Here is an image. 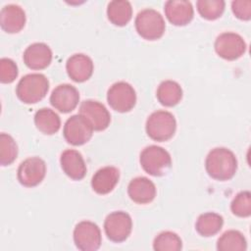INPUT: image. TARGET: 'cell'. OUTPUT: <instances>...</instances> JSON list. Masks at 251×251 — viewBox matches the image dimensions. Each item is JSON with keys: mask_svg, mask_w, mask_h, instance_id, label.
Wrapping results in <instances>:
<instances>
[{"mask_svg": "<svg viewBox=\"0 0 251 251\" xmlns=\"http://www.w3.org/2000/svg\"><path fill=\"white\" fill-rule=\"evenodd\" d=\"M205 169L212 178L221 181L228 180L234 176L237 171V159L231 150L216 147L208 153Z\"/></svg>", "mask_w": 251, "mask_h": 251, "instance_id": "1", "label": "cell"}, {"mask_svg": "<svg viewBox=\"0 0 251 251\" xmlns=\"http://www.w3.org/2000/svg\"><path fill=\"white\" fill-rule=\"evenodd\" d=\"M49 89V80L42 74H28L17 84L16 94L25 104H34L42 100Z\"/></svg>", "mask_w": 251, "mask_h": 251, "instance_id": "2", "label": "cell"}, {"mask_svg": "<svg viewBox=\"0 0 251 251\" xmlns=\"http://www.w3.org/2000/svg\"><path fill=\"white\" fill-rule=\"evenodd\" d=\"M139 162L142 169L153 176L166 175L172 166L170 153L163 147L157 145L145 147L140 153Z\"/></svg>", "mask_w": 251, "mask_h": 251, "instance_id": "3", "label": "cell"}, {"mask_svg": "<svg viewBox=\"0 0 251 251\" xmlns=\"http://www.w3.org/2000/svg\"><path fill=\"white\" fill-rule=\"evenodd\" d=\"M145 129L147 135L159 142L171 139L176 129V121L174 115L168 111L159 110L153 112L147 119Z\"/></svg>", "mask_w": 251, "mask_h": 251, "instance_id": "4", "label": "cell"}, {"mask_svg": "<svg viewBox=\"0 0 251 251\" xmlns=\"http://www.w3.org/2000/svg\"><path fill=\"white\" fill-rule=\"evenodd\" d=\"M134 24L137 33L146 40L161 38L166 29L163 16L151 8L140 11L135 18Z\"/></svg>", "mask_w": 251, "mask_h": 251, "instance_id": "5", "label": "cell"}, {"mask_svg": "<svg viewBox=\"0 0 251 251\" xmlns=\"http://www.w3.org/2000/svg\"><path fill=\"white\" fill-rule=\"evenodd\" d=\"M93 127L88 120L80 114L71 116L65 123L63 135L66 141L74 146H80L90 140Z\"/></svg>", "mask_w": 251, "mask_h": 251, "instance_id": "6", "label": "cell"}, {"mask_svg": "<svg viewBox=\"0 0 251 251\" xmlns=\"http://www.w3.org/2000/svg\"><path fill=\"white\" fill-rule=\"evenodd\" d=\"M107 101L113 110L119 113H126L135 106L136 93L128 82L118 81L108 89Z\"/></svg>", "mask_w": 251, "mask_h": 251, "instance_id": "7", "label": "cell"}, {"mask_svg": "<svg viewBox=\"0 0 251 251\" xmlns=\"http://www.w3.org/2000/svg\"><path fill=\"white\" fill-rule=\"evenodd\" d=\"M132 220L124 211H116L109 214L104 222V230L107 237L113 242H123L130 235Z\"/></svg>", "mask_w": 251, "mask_h": 251, "instance_id": "8", "label": "cell"}, {"mask_svg": "<svg viewBox=\"0 0 251 251\" xmlns=\"http://www.w3.org/2000/svg\"><path fill=\"white\" fill-rule=\"evenodd\" d=\"M215 51L223 59L233 61L240 58L246 51V42L235 32H223L215 41Z\"/></svg>", "mask_w": 251, "mask_h": 251, "instance_id": "9", "label": "cell"}, {"mask_svg": "<svg viewBox=\"0 0 251 251\" xmlns=\"http://www.w3.org/2000/svg\"><path fill=\"white\" fill-rule=\"evenodd\" d=\"M74 241L75 246L81 251H95L99 249L102 236L99 226L90 222H79L74 229Z\"/></svg>", "mask_w": 251, "mask_h": 251, "instance_id": "10", "label": "cell"}, {"mask_svg": "<svg viewBox=\"0 0 251 251\" xmlns=\"http://www.w3.org/2000/svg\"><path fill=\"white\" fill-rule=\"evenodd\" d=\"M46 164L39 157H30L23 161L18 168V180L25 187L38 185L45 177Z\"/></svg>", "mask_w": 251, "mask_h": 251, "instance_id": "11", "label": "cell"}, {"mask_svg": "<svg viewBox=\"0 0 251 251\" xmlns=\"http://www.w3.org/2000/svg\"><path fill=\"white\" fill-rule=\"evenodd\" d=\"M79 114L85 117L96 131L105 130L111 123V115L107 108L95 100H85L79 106Z\"/></svg>", "mask_w": 251, "mask_h": 251, "instance_id": "12", "label": "cell"}, {"mask_svg": "<svg viewBox=\"0 0 251 251\" xmlns=\"http://www.w3.org/2000/svg\"><path fill=\"white\" fill-rule=\"evenodd\" d=\"M79 102L78 90L68 83L60 84L56 86L51 95V105L61 113L67 114L75 110Z\"/></svg>", "mask_w": 251, "mask_h": 251, "instance_id": "13", "label": "cell"}, {"mask_svg": "<svg viewBox=\"0 0 251 251\" xmlns=\"http://www.w3.org/2000/svg\"><path fill=\"white\" fill-rule=\"evenodd\" d=\"M23 59L27 68L31 70H43L52 61V51L47 44L35 42L26 47Z\"/></svg>", "mask_w": 251, "mask_h": 251, "instance_id": "14", "label": "cell"}, {"mask_svg": "<svg viewBox=\"0 0 251 251\" xmlns=\"http://www.w3.org/2000/svg\"><path fill=\"white\" fill-rule=\"evenodd\" d=\"M164 11L169 22L177 26H182L189 24L194 15L191 2L184 0L167 1L164 6Z\"/></svg>", "mask_w": 251, "mask_h": 251, "instance_id": "15", "label": "cell"}, {"mask_svg": "<svg viewBox=\"0 0 251 251\" xmlns=\"http://www.w3.org/2000/svg\"><path fill=\"white\" fill-rule=\"evenodd\" d=\"M93 69L91 58L82 53L72 55L66 63L68 75L75 82H83L89 79L93 74Z\"/></svg>", "mask_w": 251, "mask_h": 251, "instance_id": "16", "label": "cell"}, {"mask_svg": "<svg viewBox=\"0 0 251 251\" xmlns=\"http://www.w3.org/2000/svg\"><path fill=\"white\" fill-rule=\"evenodd\" d=\"M157 190L154 182L145 176H137L130 180L127 186L129 198L137 204H148L156 196Z\"/></svg>", "mask_w": 251, "mask_h": 251, "instance_id": "17", "label": "cell"}, {"mask_svg": "<svg viewBox=\"0 0 251 251\" xmlns=\"http://www.w3.org/2000/svg\"><path fill=\"white\" fill-rule=\"evenodd\" d=\"M25 13L24 9L16 4H8L1 9L0 25L7 33H17L25 25Z\"/></svg>", "mask_w": 251, "mask_h": 251, "instance_id": "18", "label": "cell"}, {"mask_svg": "<svg viewBox=\"0 0 251 251\" xmlns=\"http://www.w3.org/2000/svg\"><path fill=\"white\" fill-rule=\"evenodd\" d=\"M60 164L63 172L74 180H80L86 175V165L81 154L74 149H67L61 154Z\"/></svg>", "mask_w": 251, "mask_h": 251, "instance_id": "19", "label": "cell"}, {"mask_svg": "<svg viewBox=\"0 0 251 251\" xmlns=\"http://www.w3.org/2000/svg\"><path fill=\"white\" fill-rule=\"evenodd\" d=\"M120 171L113 166H107L99 169L91 178L92 189L100 195L110 193L118 184Z\"/></svg>", "mask_w": 251, "mask_h": 251, "instance_id": "20", "label": "cell"}, {"mask_svg": "<svg viewBox=\"0 0 251 251\" xmlns=\"http://www.w3.org/2000/svg\"><path fill=\"white\" fill-rule=\"evenodd\" d=\"M108 20L115 25L124 26L132 17V7L126 0H113L107 7Z\"/></svg>", "mask_w": 251, "mask_h": 251, "instance_id": "21", "label": "cell"}, {"mask_svg": "<svg viewBox=\"0 0 251 251\" xmlns=\"http://www.w3.org/2000/svg\"><path fill=\"white\" fill-rule=\"evenodd\" d=\"M158 101L166 107H173L178 104L182 98V88L180 85L174 80L162 81L156 92Z\"/></svg>", "mask_w": 251, "mask_h": 251, "instance_id": "22", "label": "cell"}, {"mask_svg": "<svg viewBox=\"0 0 251 251\" xmlns=\"http://www.w3.org/2000/svg\"><path fill=\"white\" fill-rule=\"evenodd\" d=\"M34 124L39 131L44 134H54L61 126V120L57 113L49 108L39 109L34 115Z\"/></svg>", "mask_w": 251, "mask_h": 251, "instance_id": "23", "label": "cell"}, {"mask_svg": "<svg viewBox=\"0 0 251 251\" xmlns=\"http://www.w3.org/2000/svg\"><path fill=\"white\" fill-rule=\"evenodd\" d=\"M224 219L220 214L208 212L201 214L195 223L196 231L204 236L210 237L217 234L223 227Z\"/></svg>", "mask_w": 251, "mask_h": 251, "instance_id": "24", "label": "cell"}, {"mask_svg": "<svg viewBox=\"0 0 251 251\" xmlns=\"http://www.w3.org/2000/svg\"><path fill=\"white\" fill-rule=\"evenodd\" d=\"M217 249L219 251H245L247 241L240 231L229 229L225 231L218 239Z\"/></svg>", "mask_w": 251, "mask_h": 251, "instance_id": "25", "label": "cell"}, {"mask_svg": "<svg viewBox=\"0 0 251 251\" xmlns=\"http://www.w3.org/2000/svg\"><path fill=\"white\" fill-rule=\"evenodd\" d=\"M181 248L180 237L173 231H163L153 241V249L156 251H179Z\"/></svg>", "mask_w": 251, "mask_h": 251, "instance_id": "26", "label": "cell"}, {"mask_svg": "<svg viewBox=\"0 0 251 251\" xmlns=\"http://www.w3.org/2000/svg\"><path fill=\"white\" fill-rule=\"evenodd\" d=\"M225 6L226 3L223 0H198L196 2L200 16L209 21L219 19L225 11Z\"/></svg>", "mask_w": 251, "mask_h": 251, "instance_id": "27", "label": "cell"}, {"mask_svg": "<svg viewBox=\"0 0 251 251\" xmlns=\"http://www.w3.org/2000/svg\"><path fill=\"white\" fill-rule=\"evenodd\" d=\"M18 156V145L15 139L8 133L0 134V164L1 166L11 165Z\"/></svg>", "mask_w": 251, "mask_h": 251, "instance_id": "28", "label": "cell"}, {"mask_svg": "<svg viewBox=\"0 0 251 251\" xmlns=\"http://www.w3.org/2000/svg\"><path fill=\"white\" fill-rule=\"evenodd\" d=\"M230 210L233 215L239 218H247L251 215V193L247 190L241 191L235 195L230 204Z\"/></svg>", "mask_w": 251, "mask_h": 251, "instance_id": "29", "label": "cell"}, {"mask_svg": "<svg viewBox=\"0 0 251 251\" xmlns=\"http://www.w3.org/2000/svg\"><path fill=\"white\" fill-rule=\"evenodd\" d=\"M19 71L17 64L9 58L0 60V81L2 83H11L18 76Z\"/></svg>", "mask_w": 251, "mask_h": 251, "instance_id": "30", "label": "cell"}, {"mask_svg": "<svg viewBox=\"0 0 251 251\" xmlns=\"http://www.w3.org/2000/svg\"><path fill=\"white\" fill-rule=\"evenodd\" d=\"M231 10L234 16L242 21L251 19V1L250 0H234L231 2Z\"/></svg>", "mask_w": 251, "mask_h": 251, "instance_id": "31", "label": "cell"}]
</instances>
